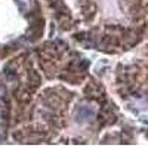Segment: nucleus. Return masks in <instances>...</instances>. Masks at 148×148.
<instances>
[{
    "mask_svg": "<svg viewBox=\"0 0 148 148\" xmlns=\"http://www.w3.org/2000/svg\"><path fill=\"white\" fill-rule=\"evenodd\" d=\"M93 116H95V110L89 105H80L76 111V117L79 121H88Z\"/></svg>",
    "mask_w": 148,
    "mask_h": 148,
    "instance_id": "f257e3e1",
    "label": "nucleus"
}]
</instances>
